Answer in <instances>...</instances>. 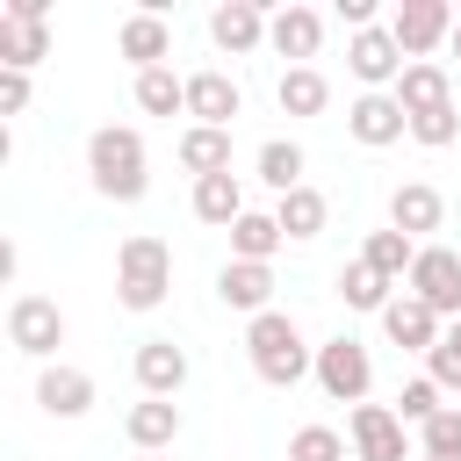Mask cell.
Wrapping results in <instances>:
<instances>
[{"label": "cell", "instance_id": "cell-16", "mask_svg": "<svg viewBox=\"0 0 461 461\" xmlns=\"http://www.w3.org/2000/svg\"><path fill=\"white\" fill-rule=\"evenodd\" d=\"M267 43H274L288 65H310V58L324 50V14H317V7H274Z\"/></svg>", "mask_w": 461, "mask_h": 461}, {"label": "cell", "instance_id": "cell-1", "mask_svg": "<svg viewBox=\"0 0 461 461\" xmlns=\"http://www.w3.org/2000/svg\"><path fill=\"white\" fill-rule=\"evenodd\" d=\"M245 353H252V375H259L267 389H295L303 375H317V346H303V331H295L288 310L252 317V324H245Z\"/></svg>", "mask_w": 461, "mask_h": 461}, {"label": "cell", "instance_id": "cell-34", "mask_svg": "<svg viewBox=\"0 0 461 461\" xmlns=\"http://www.w3.org/2000/svg\"><path fill=\"white\" fill-rule=\"evenodd\" d=\"M288 461H346V439H339L331 425H303V432L288 439Z\"/></svg>", "mask_w": 461, "mask_h": 461}, {"label": "cell", "instance_id": "cell-32", "mask_svg": "<svg viewBox=\"0 0 461 461\" xmlns=\"http://www.w3.org/2000/svg\"><path fill=\"white\" fill-rule=\"evenodd\" d=\"M439 396H447V389H439L432 375H418V382H403V389H396V418H403V425H425L432 411H447Z\"/></svg>", "mask_w": 461, "mask_h": 461}, {"label": "cell", "instance_id": "cell-21", "mask_svg": "<svg viewBox=\"0 0 461 461\" xmlns=\"http://www.w3.org/2000/svg\"><path fill=\"white\" fill-rule=\"evenodd\" d=\"M396 101H403V115L454 108V79H447V65H439V58H418V65H403V79H396Z\"/></svg>", "mask_w": 461, "mask_h": 461}, {"label": "cell", "instance_id": "cell-8", "mask_svg": "<svg viewBox=\"0 0 461 461\" xmlns=\"http://www.w3.org/2000/svg\"><path fill=\"white\" fill-rule=\"evenodd\" d=\"M346 432H353V454L360 461H403L411 454V425L396 418V403H353Z\"/></svg>", "mask_w": 461, "mask_h": 461}, {"label": "cell", "instance_id": "cell-14", "mask_svg": "<svg viewBox=\"0 0 461 461\" xmlns=\"http://www.w3.org/2000/svg\"><path fill=\"white\" fill-rule=\"evenodd\" d=\"M439 331H447V317H439V310H425L411 288L382 310V339H389V346H403V353H432V346H439Z\"/></svg>", "mask_w": 461, "mask_h": 461}, {"label": "cell", "instance_id": "cell-30", "mask_svg": "<svg viewBox=\"0 0 461 461\" xmlns=\"http://www.w3.org/2000/svg\"><path fill=\"white\" fill-rule=\"evenodd\" d=\"M389 288H396V281H382L367 259H346V267H339V295H346V310H375V317H382V310L396 303Z\"/></svg>", "mask_w": 461, "mask_h": 461}, {"label": "cell", "instance_id": "cell-2", "mask_svg": "<svg viewBox=\"0 0 461 461\" xmlns=\"http://www.w3.org/2000/svg\"><path fill=\"white\" fill-rule=\"evenodd\" d=\"M86 173H94V187H101L108 202H144V187H151V173H144V137H137L130 122H101V130L86 137Z\"/></svg>", "mask_w": 461, "mask_h": 461}, {"label": "cell", "instance_id": "cell-35", "mask_svg": "<svg viewBox=\"0 0 461 461\" xmlns=\"http://www.w3.org/2000/svg\"><path fill=\"white\" fill-rule=\"evenodd\" d=\"M418 454H461V411H454V403L418 425Z\"/></svg>", "mask_w": 461, "mask_h": 461}, {"label": "cell", "instance_id": "cell-39", "mask_svg": "<svg viewBox=\"0 0 461 461\" xmlns=\"http://www.w3.org/2000/svg\"><path fill=\"white\" fill-rule=\"evenodd\" d=\"M447 50H454V58H461V22H454V43H447Z\"/></svg>", "mask_w": 461, "mask_h": 461}, {"label": "cell", "instance_id": "cell-20", "mask_svg": "<svg viewBox=\"0 0 461 461\" xmlns=\"http://www.w3.org/2000/svg\"><path fill=\"white\" fill-rule=\"evenodd\" d=\"M122 432H130L137 454H166V447L180 439V403H173V396H144V403H130Z\"/></svg>", "mask_w": 461, "mask_h": 461}, {"label": "cell", "instance_id": "cell-12", "mask_svg": "<svg viewBox=\"0 0 461 461\" xmlns=\"http://www.w3.org/2000/svg\"><path fill=\"white\" fill-rule=\"evenodd\" d=\"M346 130H353V144L382 151V144H403V137H411V115H403L396 94H360V101L346 108Z\"/></svg>", "mask_w": 461, "mask_h": 461}, {"label": "cell", "instance_id": "cell-24", "mask_svg": "<svg viewBox=\"0 0 461 461\" xmlns=\"http://www.w3.org/2000/svg\"><path fill=\"white\" fill-rule=\"evenodd\" d=\"M274 101H281V115H324L331 108V79L317 65H288L281 86H274Z\"/></svg>", "mask_w": 461, "mask_h": 461}, {"label": "cell", "instance_id": "cell-4", "mask_svg": "<svg viewBox=\"0 0 461 461\" xmlns=\"http://www.w3.org/2000/svg\"><path fill=\"white\" fill-rule=\"evenodd\" d=\"M317 389H324L331 403H367V389H375V353H367L353 331L324 339V346H317Z\"/></svg>", "mask_w": 461, "mask_h": 461}, {"label": "cell", "instance_id": "cell-23", "mask_svg": "<svg viewBox=\"0 0 461 461\" xmlns=\"http://www.w3.org/2000/svg\"><path fill=\"white\" fill-rule=\"evenodd\" d=\"M50 58V22H7L0 14V72H29Z\"/></svg>", "mask_w": 461, "mask_h": 461}, {"label": "cell", "instance_id": "cell-36", "mask_svg": "<svg viewBox=\"0 0 461 461\" xmlns=\"http://www.w3.org/2000/svg\"><path fill=\"white\" fill-rule=\"evenodd\" d=\"M411 137H418L425 151H447V144L461 137V108H432V115H411Z\"/></svg>", "mask_w": 461, "mask_h": 461}, {"label": "cell", "instance_id": "cell-3", "mask_svg": "<svg viewBox=\"0 0 461 461\" xmlns=\"http://www.w3.org/2000/svg\"><path fill=\"white\" fill-rule=\"evenodd\" d=\"M166 288H173V245L151 238V230L122 238V252H115V303L122 310H158Z\"/></svg>", "mask_w": 461, "mask_h": 461}, {"label": "cell", "instance_id": "cell-5", "mask_svg": "<svg viewBox=\"0 0 461 461\" xmlns=\"http://www.w3.org/2000/svg\"><path fill=\"white\" fill-rule=\"evenodd\" d=\"M7 346L50 367V353L65 346V310H58L50 295H14V303H7Z\"/></svg>", "mask_w": 461, "mask_h": 461}, {"label": "cell", "instance_id": "cell-25", "mask_svg": "<svg viewBox=\"0 0 461 461\" xmlns=\"http://www.w3.org/2000/svg\"><path fill=\"white\" fill-rule=\"evenodd\" d=\"M173 151H180V166H187L194 180H209V173H230V130H202V122H187Z\"/></svg>", "mask_w": 461, "mask_h": 461}, {"label": "cell", "instance_id": "cell-9", "mask_svg": "<svg viewBox=\"0 0 461 461\" xmlns=\"http://www.w3.org/2000/svg\"><path fill=\"white\" fill-rule=\"evenodd\" d=\"M411 295L454 324V317H461V252H447V245H418V267H411Z\"/></svg>", "mask_w": 461, "mask_h": 461}, {"label": "cell", "instance_id": "cell-37", "mask_svg": "<svg viewBox=\"0 0 461 461\" xmlns=\"http://www.w3.org/2000/svg\"><path fill=\"white\" fill-rule=\"evenodd\" d=\"M29 108V72H0V115H22Z\"/></svg>", "mask_w": 461, "mask_h": 461}, {"label": "cell", "instance_id": "cell-28", "mask_svg": "<svg viewBox=\"0 0 461 461\" xmlns=\"http://www.w3.org/2000/svg\"><path fill=\"white\" fill-rule=\"evenodd\" d=\"M303 166H310V158H303V144H295V137H267V144H259V180L274 187V202L303 187Z\"/></svg>", "mask_w": 461, "mask_h": 461}, {"label": "cell", "instance_id": "cell-19", "mask_svg": "<svg viewBox=\"0 0 461 461\" xmlns=\"http://www.w3.org/2000/svg\"><path fill=\"white\" fill-rule=\"evenodd\" d=\"M130 367H137V389H144V396H180V389H187V353H180L173 339H144Z\"/></svg>", "mask_w": 461, "mask_h": 461}, {"label": "cell", "instance_id": "cell-10", "mask_svg": "<svg viewBox=\"0 0 461 461\" xmlns=\"http://www.w3.org/2000/svg\"><path fill=\"white\" fill-rule=\"evenodd\" d=\"M115 50H122L137 72H158V65L173 58V22H166L158 7H137V14H122V29H115Z\"/></svg>", "mask_w": 461, "mask_h": 461}, {"label": "cell", "instance_id": "cell-17", "mask_svg": "<svg viewBox=\"0 0 461 461\" xmlns=\"http://www.w3.org/2000/svg\"><path fill=\"white\" fill-rule=\"evenodd\" d=\"M439 223H447V194H439L432 180H403V187L389 194V230L425 238V230H439Z\"/></svg>", "mask_w": 461, "mask_h": 461}, {"label": "cell", "instance_id": "cell-15", "mask_svg": "<svg viewBox=\"0 0 461 461\" xmlns=\"http://www.w3.org/2000/svg\"><path fill=\"white\" fill-rule=\"evenodd\" d=\"M216 303H223V310H245V317H267V310H274V267L223 259V274H216Z\"/></svg>", "mask_w": 461, "mask_h": 461}, {"label": "cell", "instance_id": "cell-41", "mask_svg": "<svg viewBox=\"0 0 461 461\" xmlns=\"http://www.w3.org/2000/svg\"><path fill=\"white\" fill-rule=\"evenodd\" d=\"M137 461H158V454H137Z\"/></svg>", "mask_w": 461, "mask_h": 461}, {"label": "cell", "instance_id": "cell-18", "mask_svg": "<svg viewBox=\"0 0 461 461\" xmlns=\"http://www.w3.org/2000/svg\"><path fill=\"white\" fill-rule=\"evenodd\" d=\"M36 403H43L50 418H86V411H94V375H86V367L50 360V367L36 375Z\"/></svg>", "mask_w": 461, "mask_h": 461}, {"label": "cell", "instance_id": "cell-40", "mask_svg": "<svg viewBox=\"0 0 461 461\" xmlns=\"http://www.w3.org/2000/svg\"><path fill=\"white\" fill-rule=\"evenodd\" d=\"M425 461H461V454H425Z\"/></svg>", "mask_w": 461, "mask_h": 461}, {"label": "cell", "instance_id": "cell-7", "mask_svg": "<svg viewBox=\"0 0 461 461\" xmlns=\"http://www.w3.org/2000/svg\"><path fill=\"white\" fill-rule=\"evenodd\" d=\"M403 65H411V58L396 50V36H389L382 22H375V29H360V36L346 43V72H353V79H360L367 94H396Z\"/></svg>", "mask_w": 461, "mask_h": 461}, {"label": "cell", "instance_id": "cell-6", "mask_svg": "<svg viewBox=\"0 0 461 461\" xmlns=\"http://www.w3.org/2000/svg\"><path fill=\"white\" fill-rule=\"evenodd\" d=\"M454 22H461V14H454L447 0H403V7L389 14V36H396V50L418 65V58H432L439 43H454Z\"/></svg>", "mask_w": 461, "mask_h": 461}, {"label": "cell", "instance_id": "cell-27", "mask_svg": "<svg viewBox=\"0 0 461 461\" xmlns=\"http://www.w3.org/2000/svg\"><path fill=\"white\" fill-rule=\"evenodd\" d=\"M194 216L216 223V230H230V223L245 216V187H238V173H209V180H194Z\"/></svg>", "mask_w": 461, "mask_h": 461}, {"label": "cell", "instance_id": "cell-13", "mask_svg": "<svg viewBox=\"0 0 461 461\" xmlns=\"http://www.w3.org/2000/svg\"><path fill=\"white\" fill-rule=\"evenodd\" d=\"M267 22H274V14H267L259 0H223V7L209 14V43H216L223 58H245V50L267 43Z\"/></svg>", "mask_w": 461, "mask_h": 461}, {"label": "cell", "instance_id": "cell-11", "mask_svg": "<svg viewBox=\"0 0 461 461\" xmlns=\"http://www.w3.org/2000/svg\"><path fill=\"white\" fill-rule=\"evenodd\" d=\"M238 108H245V94H238V79H230V72H216V65L187 72V115H194L202 130H230V122H238Z\"/></svg>", "mask_w": 461, "mask_h": 461}, {"label": "cell", "instance_id": "cell-33", "mask_svg": "<svg viewBox=\"0 0 461 461\" xmlns=\"http://www.w3.org/2000/svg\"><path fill=\"white\" fill-rule=\"evenodd\" d=\"M425 375H432L439 389H461V317H454V324L439 331V346L425 353Z\"/></svg>", "mask_w": 461, "mask_h": 461}, {"label": "cell", "instance_id": "cell-22", "mask_svg": "<svg viewBox=\"0 0 461 461\" xmlns=\"http://www.w3.org/2000/svg\"><path fill=\"white\" fill-rule=\"evenodd\" d=\"M288 238H281V223H274V209H245L238 223H230V259H252V267H274V252H281Z\"/></svg>", "mask_w": 461, "mask_h": 461}, {"label": "cell", "instance_id": "cell-26", "mask_svg": "<svg viewBox=\"0 0 461 461\" xmlns=\"http://www.w3.org/2000/svg\"><path fill=\"white\" fill-rule=\"evenodd\" d=\"M274 223H281V238H295V245H303V238H317V230L331 223V202L303 180L295 194H281V202H274Z\"/></svg>", "mask_w": 461, "mask_h": 461}, {"label": "cell", "instance_id": "cell-38", "mask_svg": "<svg viewBox=\"0 0 461 461\" xmlns=\"http://www.w3.org/2000/svg\"><path fill=\"white\" fill-rule=\"evenodd\" d=\"M0 14H7V22H50V0H7Z\"/></svg>", "mask_w": 461, "mask_h": 461}, {"label": "cell", "instance_id": "cell-29", "mask_svg": "<svg viewBox=\"0 0 461 461\" xmlns=\"http://www.w3.org/2000/svg\"><path fill=\"white\" fill-rule=\"evenodd\" d=\"M360 259H367L382 281H411V267H418V238H403V230H367Z\"/></svg>", "mask_w": 461, "mask_h": 461}, {"label": "cell", "instance_id": "cell-31", "mask_svg": "<svg viewBox=\"0 0 461 461\" xmlns=\"http://www.w3.org/2000/svg\"><path fill=\"white\" fill-rule=\"evenodd\" d=\"M137 108H144V115H187V79H180L173 65L137 72Z\"/></svg>", "mask_w": 461, "mask_h": 461}]
</instances>
